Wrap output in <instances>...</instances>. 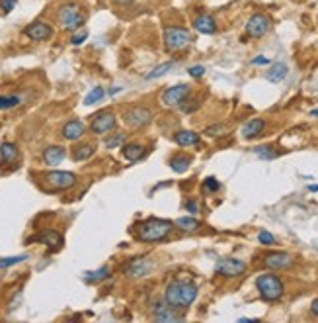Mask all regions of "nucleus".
Instances as JSON below:
<instances>
[{
    "mask_svg": "<svg viewBox=\"0 0 318 323\" xmlns=\"http://www.w3.org/2000/svg\"><path fill=\"white\" fill-rule=\"evenodd\" d=\"M197 298V286L187 280H172L164 290V300L174 310L189 308Z\"/></svg>",
    "mask_w": 318,
    "mask_h": 323,
    "instance_id": "1",
    "label": "nucleus"
},
{
    "mask_svg": "<svg viewBox=\"0 0 318 323\" xmlns=\"http://www.w3.org/2000/svg\"><path fill=\"white\" fill-rule=\"evenodd\" d=\"M55 18H57V24L62 31H76L80 30L84 24H86V12L84 8L78 4V2H62L61 6L55 12Z\"/></svg>",
    "mask_w": 318,
    "mask_h": 323,
    "instance_id": "2",
    "label": "nucleus"
},
{
    "mask_svg": "<svg viewBox=\"0 0 318 323\" xmlns=\"http://www.w3.org/2000/svg\"><path fill=\"white\" fill-rule=\"evenodd\" d=\"M172 227H174V223L168 219L149 218L135 227V233H137V239L143 241V243H156V241L166 239L170 235Z\"/></svg>",
    "mask_w": 318,
    "mask_h": 323,
    "instance_id": "3",
    "label": "nucleus"
},
{
    "mask_svg": "<svg viewBox=\"0 0 318 323\" xmlns=\"http://www.w3.org/2000/svg\"><path fill=\"white\" fill-rule=\"evenodd\" d=\"M256 288L258 292H260V296H262V300H266V302H275L285 292V286H283L281 278L275 276L273 272L260 274L256 278Z\"/></svg>",
    "mask_w": 318,
    "mask_h": 323,
    "instance_id": "4",
    "label": "nucleus"
},
{
    "mask_svg": "<svg viewBox=\"0 0 318 323\" xmlns=\"http://www.w3.org/2000/svg\"><path fill=\"white\" fill-rule=\"evenodd\" d=\"M162 40H164L166 51H184L185 47L192 43V33L185 30L184 26H166Z\"/></svg>",
    "mask_w": 318,
    "mask_h": 323,
    "instance_id": "5",
    "label": "nucleus"
},
{
    "mask_svg": "<svg viewBox=\"0 0 318 323\" xmlns=\"http://www.w3.org/2000/svg\"><path fill=\"white\" fill-rule=\"evenodd\" d=\"M154 271V262L149 257H137L131 259L125 267V276L131 280H141L144 276H149Z\"/></svg>",
    "mask_w": 318,
    "mask_h": 323,
    "instance_id": "6",
    "label": "nucleus"
},
{
    "mask_svg": "<svg viewBox=\"0 0 318 323\" xmlns=\"http://www.w3.org/2000/svg\"><path fill=\"white\" fill-rule=\"evenodd\" d=\"M151 120H153V112L144 106H131L123 114L125 125L131 129H141L146 124H151Z\"/></svg>",
    "mask_w": 318,
    "mask_h": 323,
    "instance_id": "7",
    "label": "nucleus"
},
{
    "mask_svg": "<svg viewBox=\"0 0 318 323\" xmlns=\"http://www.w3.org/2000/svg\"><path fill=\"white\" fill-rule=\"evenodd\" d=\"M76 175L71 170H51L45 175V182L51 190H69L76 184Z\"/></svg>",
    "mask_w": 318,
    "mask_h": 323,
    "instance_id": "8",
    "label": "nucleus"
},
{
    "mask_svg": "<svg viewBox=\"0 0 318 323\" xmlns=\"http://www.w3.org/2000/svg\"><path fill=\"white\" fill-rule=\"evenodd\" d=\"M24 35L31 40V42H49L53 35H55V30H53L51 24L43 20H35L31 22L30 26L24 28Z\"/></svg>",
    "mask_w": 318,
    "mask_h": 323,
    "instance_id": "9",
    "label": "nucleus"
},
{
    "mask_svg": "<svg viewBox=\"0 0 318 323\" xmlns=\"http://www.w3.org/2000/svg\"><path fill=\"white\" fill-rule=\"evenodd\" d=\"M192 92L189 84H176L170 86L162 92V106L166 108H176V106H182L187 100V96Z\"/></svg>",
    "mask_w": 318,
    "mask_h": 323,
    "instance_id": "10",
    "label": "nucleus"
},
{
    "mask_svg": "<svg viewBox=\"0 0 318 323\" xmlns=\"http://www.w3.org/2000/svg\"><path fill=\"white\" fill-rule=\"evenodd\" d=\"M115 125H117V118L110 110L98 112V114H94L90 118V129L94 134H98V136H105L108 131H112Z\"/></svg>",
    "mask_w": 318,
    "mask_h": 323,
    "instance_id": "11",
    "label": "nucleus"
},
{
    "mask_svg": "<svg viewBox=\"0 0 318 323\" xmlns=\"http://www.w3.org/2000/svg\"><path fill=\"white\" fill-rule=\"evenodd\" d=\"M269 30H271V20L264 12H258L254 16H250V20L246 22V33L254 40L264 37Z\"/></svg>",
    "mask_w": 318,
    "mask_h": 323,
    "instance_id": "12",
    "label": "nucleus"
},
{
    "mask_svg": "<svg viewBox=\"0 0 318 323\" xmlns=\"http://www.w3.org/2000/svg\"><path fill=\"white\" fill-rule=\"evenodd\" d=\"M246 271V262L240 261V259H221L217 261L215 264V272L219 276H225V278H235V276H240L242 272Z\"/></svg>",
    "mask_w": 318,
    "mask_h": 323,
    "instance_id": "13",
    "label": "nucleus"
},
{
    "mask_svg": "<svg viewBox=\"0 0 318 323\" xmlns=\"http://www.w3.org/2000/svg\"><path fill=\"white\" fill-rule=\"evenodd\" d=\"M264 264L271 271H283V269H289L293 264V257L289 253H281V251L267 253L264 257Z\"/></svg>",
    "mask_w": 318,
    "mask_h": 323,
    "instance_id": "14",
    "label": "nucleus"
},
{
    "mask_svg": "<svg viewBox=\"0 0 318 323\" xmlns=\"http://www.w3.org/2000/svg\"><path fill=\"white\" fill-rule=\"evenodd\" d=\"M84 131H86V125H84L80 120H69L67 124L62 125L61 136L65 137L67 141H78V139L84 136Z\"/></svg>",
    "mask_w": 318,
    "mask_h": 323,
    "instance_id": "15",
    "label": "nucleus"
},
{
    "mask_svg": "<svg viewBox=\"0 0 318 323\" xmlns=\"http://www.w3.org/2000/svg\"><path fill=\"white\" fill-rule=\"evenodd\" d=\"M65 157H67V149L62 145H49L43 151V163L47 167H57L65 161Z\"/></svg>",
    "mask_w": 318,
    "mask_h": 323,
    "instance_id": "16",
    "label": "nucleus"
},
{
    "mask_svg": "<svg viewBox=\"0 0 318 323\" xmlns=\"http://www.w3.org/2000/svg\"><path fill=\"white\" fill-rule=\"evenodd\" d=\"M35 241L43 243L49 251H59L62 247V243H65L62 235L55 230H47V231H43V233H39V235L35 237Z\"/></svg>",
    "mask_w": 318,
    "mask_h": 323,
    "instance_id": "17",
    "label": "nucleus"
},
{
    "mask_svg": "<svg viewBox=\"0 0 318 323\" xmlns=\"http://www.w3.org/2000/svg\"><path fill=\"white\" fill-rule=\"evenodd\" d=\"M18 159H20V151H18V145H16V143L4 141V143L0 145V165H2V167L18 163Z\"/></svg>",
    "mask_w": 318,
    "mask_h": 323,
    "instance_id": "18",
    "label": "nucleus"
},
{
    "mask_svg": "<svg viewBox=\"0 0 318 323\" xmlns=\"http://www.w3.org/2000/svg\"><path fill=\"white\" fill-rule=\"evenodd\" d=\"M194 28L199 31V33L211 35V33H215L217 31V22H215V18L209 16V14H199V16L194 20Z\"/></svg>",
    "mask_w": 318,
    "mask_h": 323,
    "instance_id": "19",
    "label": "nucleus"
},
{
    "mask_svg": "<svg viewBox=\"0 0 318 323\" xmlns=\"http://www.w3.org/2000/svg\"><path fill=\"white\" fill-rule=\"evenodd\" d=\"M264 127H266V120H262V118H254V120H250L244 124L242 127V137H246V139H254L258 137L262 131H264Z\"/></svg>",
    "mask_w": 318,
    "mask_h": 323,
    "instance_id": "20",
    "label": "nucleus"
},
{
    "mask_svg": "<svg viewBox=\"0 0 318 323\" xmlns=\"http://www.w3.org/2000/svg\"><path fill=\"white\" fill-rule=\"evenodd\" d=\"M121 153H123V157L129 163H135V161L143 159L144 153H146V149H144L141 143H127V145L121 147Z\"/></svg>",
    "mask_w": 318,
    "mask_h": 323,
    "instance_id": "21",
    "label": "nucleus"
},
{
    "mask_svg": "<svg viewBox=\"0 0 318 323\" xmlns=\"http://www.w3.org/2000/svg\"><path fill=\"white\" fill-rule=\"evenodd\" d=\"M287 73H289V69L285 63H273V65L267 69L266 79L269 83H281V81L287 77Z\"/></svg>",
    "mask_w": 318,
    "mask_h": 323,
    "instance_id": "22",
    "label": "nucleus"
},
{
    "mask_svg": "<svg viewBox=\"0 0 318 323\" xmlns=\"http://www.w3.org/2000/svg\"><path fill=\"white\" fill-rule=\"evenodd\" d=\"M94 155V145L92 143H78V145L72 147V161L76 163H82V161H88L90 157Z\"/></svg>",
    "mask_w": 318,
    "mask_h": 323,
    "instance_id": "23",
    "label": "nucleus"
},
{
    "mask_svg": "<svg viewBox=\"0 0 318 323\" xmlns=\"http://www.w3.org/2000/svg\"><path fill=\"white\" fill-rule=\"evenodd\" d=\"M174 141L180 147H192L199 143V136L195 131H189V129H182L174 136Z\"/></svg>",
    "mask_w": 318,
    "mask_h": 323,
    "instance_id": "24",
    "label": "nucleus"
},
{
    "mask_svg": "<svg viewBox=\"0 0 318 323\" xmlns=\"http://www.w3.org/2000/svg\"><path fill=\"white\" fill-rule=\"evenodd\" d=\"M176 227L185 231V233H192V231H197L199 227H201V221L195 219L194 216H184V218L176 219Z\"/></svg>",
    "mask_w": 318,
    "mask_h": 323,
    "instance_id": "25",
    "label": "nucleus"
},
{
    "mask_svg": "<svg viewBox=\"0 0 318 323\" xmlns=\"http://www.w3.org/2000/svg\"><path fill=\"white\" fill-rule=\"evenodd\" d=\"M168 165H170V168H172L174 173H185L187 167L192 165V157L189 155H174L170 161H168Z\"/></svg>",
    "mask_w": 318,
    "mask_h": 323,
    "instance_id": "26",
    "label": "nucleus"
},
{
    "mask_svg": "<svg viewBox=\"0 0 318 323\" xmlns=\"http://www.w3.org/2000/svg\"><path fill=\"white\" fill-rule=\"evenodd\" d=\"M110 276V269L108 267H102L98 271H90V272H84V280L88 284H96V282H102Z\"/></svg>",
    "mask_w": 318,
    "mask_h": 323,
    "instance_id": "27",
    "label": "nucleus"
},
{
    "mask_svg": "<svg viewBox=\"0 0 318 323\" xmlns=\"http://www.w3.org/2000/svg\"><path fill=\"white\" fill-rule=\"evenodd\" d=\"M105 88H102V86H96V88H92L90 92L86 94V98H84V104L86 106H92V104H98L100 100H103V96H105Z\"/></svg>",
    "mask_w": 318,
    "mask_h": 323,
    "instance_id": "28",
    "label": "nucleus"
},
{
    "mask_svg": "<svg viewBox=\"0 0 318 323\" xmlns=\"http://www.w3.org/2000/svg\"><path fill=\"white\" fill-rule=\"evenodd\" d=\"M174 67V61H168V63H162V65H158V67H154L151 73L146 74V79L149 81H154V79H160V77H164L170 69Z\"/></svg>",
    "mask_w": 318,
    "mask_h": 323,
    "instance_id": "29",
    "label": "nucleus"
},
{
    "mask_svg": "<svg viewBox=\"0 0 318 323\" xmlns=\"http://www.w3.org/2000/svg\"><path fill=\"white\" fill-rule=\"evenodd\" d=\"M154 317H156V321H160V323H172V321H180V319H182L178 313H174V308H168L164 312L156 313Z\"/></svg>",
    "mask_w": 318,
    "mask_h": 323,
    "instance_id": "30",
    "label": "nucleus"
},
{
    "mask_svg": "<svg viewBox=\"0 0 318 323\" xmlns=\"http://www.w3.org/2000/svg\"><path fill=\"white\" fill-rule=\"evenodd\" d=\"M127 136L121 134V131H117V134H113V136H108L105 137V141H103V145L108 147V149H115V147L123 145Z\"/></svg>",
    "mask_w": 318,
    "mask_h": 323,
    "instance_id": "31",
    "label": "nucleus"
},
{
    "mask_svg": "<svg viewBox=\"0 0 318 323\" xmlns=\"http://www.w3.org/2000/svg\"><path fill=\"white\" fill-rule=\"evenodd\" d=\"M28 259V255H16V257H0V269H8L14 264H20Z\"/></svg>",
    "mask_w": 318,
    "mask_h": 323,
    "instance_id": "32",
    "label": "nucleus"
},
{
    "mask_svg": "<svg viewBox=\"0 0 318 323\" xmlns=\"http://www.w3.org/2000/svg\"><path fill=\"white\" fill-rule=\"evenodd\" d=\"M20 104V98L18 96H0V112L2 110H12Z\"/></svg>",
    "mask_w": 318,
    "mask_h": 323,
    "instance_id": "33",
    "label": "nucleus"
},
{
    "mask_svg": "<svg viewBox=\"0 0 318 323\" xmlns=\"http://www.w3.org/2000/svg\"><path fill=\"white\" fill-rule=\"evenodd\" d=\"M88 40V30H84V28H80V30H76V31H72V35H71V45H82L84 42Z\"/></svg>",
    "mask_w": 318,
    "mask_h": 323,
    "instance_id": "34",
    "label": "nucleus"
},
{
    "mask_svg": "<svg viewBox=\"0 0 318 323\" xmlns=\"http://www.w3.org/2000/svg\"><path fill=\"white\" fill-rule=\"evenodd\" d=\"M254 151H256V155L260 157V159H266V161H269V159L275 157V151H273V147L271 145H260V147H256Z\"/></svg>",
    "mask_w": 318,
    "mask_h": 323,
    "instance_id": "35",
    "label": "nucleus"
},
{
    "mask_svg": "<svg viewBox=\"0 0 318 323\" xmlns=\"http://www.w3.org/2000/svg\"><path fill=\"white\" fill-rule=\"evenodd\" d=\"M258 241H260V245H273V243H275V237H273L269 231L262 230L258 233Z\"/></svg>",
    "mask_w": 318,
    "mask_h": 323,
    "instance_id": "36",
    "label": "nucleus"
},
{
    "mask_svg": "<svg viewBox=\"0 0 318 323\" xmlns=\"http://www.w3.org/2000/svg\"><path fill=\"white\" fill-rule=\"evenodd\" d=\"M168 308H172V306H168V302H166L164 298H162V300H153V303H151V310L154 312V315L160 312H164V310H168Z\"/></svg>",
    "mask_w": 318,
    "mask_h": 323,
    "instance_id": "37",
    "label": "nucleus"
},
{
    "mask_svg": "<svg viewBox=\"0 0 318 323\" xmlns=\"http://www.w3.org/2000/svg\"><path fill=\"white\" fill-rule=\"evenodd\" d=\"M16 4H18V0H0V10L4 14H10L16 8Z\"/></svg>",
    "mask_w": 318,
    "mask_h": 323,
    "instance_id": "38",
    "label": "nucleus"
},
{
    "mask_svg": "<svg viewBox=\"0 0 318 323\" xmlns=\"http://www.w3.org/2000/svg\"><path fill=\"white\" fill-rule=\"evenodd\" d=\"M203 186H205L207 190H209V192H217V190L221 188V184H219V180H217L215 177H209V178H205Z\"/></svg>",
    "mask_w": 318,
    "mask_h": 323,
    "instance_id": "39",
    "label": "nucleus"
},
{
    "mask_svg": "<svg viewBox=\"0 0 318 323\" xmlns=\"http://www.w3.org/2000/svg\"><path fill=\"white\" fill-rule=\"evenodd\" d=\"M187 73L192 74V77H195V79H199V77H203V73H205V67L203 65H195V67L187 69Z\"/></svg>",
    "mask_w": 318,
    "mask_h": 323,
    "instance_id": "40",
    "label": "nucleus"
},
{
    "mask_svg": "<svg viewBox=\"0 0 318 323\" xmlns=\"http://www.w3.org/2000/svg\"><path fill=\"white\" fill-rule=\"evenodd\" d=\"M185 210H187L189 214H197V212H199V204H197L195 200H187V202H185Z\"/></svg>",
    "mask_w": 318,
    "mask_h": 323,
    "instance_id": "41",
    "label": "nucleus"
},
{
    "mask_svg": "<svg viewBox=\"0 0 318 323\" xmlns=\"http://www.w3.org/2000/svg\"><path fill=\"white\" fill-rule=\"evenodd\" d=\"M252 65H269V59L264 55H258L256 59H252Z\"/></svg>",
    "mask_w": 318,
    "mask_h": 323,
    "instance_id": "42",
    "label": "nucleus"
},
{
    "mask_svg": "<svg viewBox=\"0 0 318 323\" xmlns=\"http://www.w3.org/2000/svg\"><path fill=\"white\" fill-rule=\"evenodd\" d=\"M310 312H312V315H316L318 317V298L316 300H312V303H310Z\"/></svg>",
    "mask_w": 318,
    "mask_h": 323,
    "instance_id": "43",
    "label": "nucleus"
},
{
    "mask_svg": "<svg viewBox=\"0 0 318 323\" xmlns=\"http://www.w3.org/2000/svg\"><path fill=\"white\" fill-rule=\"evenodd\" d=\"M113 2H117V4H131L135 0H113Z\"/></svg>",
    "mask_w": 318,
    "mask_h": 323,
    "instance_id": "44",
    "label": "nucleus"
},
{
    "mask_svg": "<svg viewBox=\"0 0 318 323\" xmlns=\"http://www.w3.org/2000/svg\"><path fill=\"white\" fill-rule=\"evenodd\" d=\"M119 90H121V88H119V86H113L112 90H110V94H117V92H119Z\"/></svg>",
    "mask_w": 318,
    "mask_h": 323,
    "instance_id": "45",
    "label": "nucleus"
},
{
    "mask_svg": "<svg viewBox=\"0 0 318 323\" xmlns=\"http://www.w3.org/2000/svg\"><path fill=\"white\" fill-rule=\"evenodd\" d=\"M308 190H312V192H318V184H314V186H308Z\"/></svg>",
    "mask_w": 318,
    "mask_h": 323,
    "instance_id": "46",
    "label": "nucleus"
},
{
    "mask_svg": "<svg viewBox=\"0 0 318 323\" xmlns=\"http://www.w3.org/2000/svg\"><path fill=\"white\" fill-rule=\"evenodd\" d=\"M310 116H312V118H318V108H316V110H312V112H310Z\"/></svg>",
    "mask_w": 318,
    "mask_h": 323,
    "instance_id": "47",
    "label": "nucleus"
}]
</instances>
